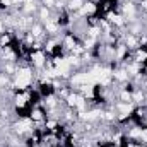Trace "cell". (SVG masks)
I'll return each instance as SVG.
<instances>
[{
	"label": "cell",
	"instance_id": "cell-9",
	"mask_svg": "<svg viewBox=\"0 0 147 147\" xmlns=\"http://www.w3.org/2000/svg\"><path fill=\"white\" fill-rule=\"evenodd\" d=\"M144 65H146V69H147V60H146V63H144Z\"/></svg>",
	"mask_w": 147,
	"mask_h": 147
},
{
	"label": "cell",
	"instance_id": "cell-1",
	"mask_svg": "<svg viewBox=\"0 0 147 147\" xmlns=\"http://www.w3.org/2000/svg\"><path fill=\"white\" fill-rule=\"evenodd\" d=\"M48 55L45 53V50H31L29 55H28V63L34 69V70H43L48 63Z\"/></svg>",
	"mask_w": 147,
	"mask_h": 147
},
{
	"label": "cell",
	"instance_id": "cell-5",
	"mask_svg": "<svg viewBox=\"0 0 147 147\" xmlns=\"http://www.w3.org/2000/svg\"><path fill=\"white\" fill-rule=\"evenodd\" d=\"M53 16H55V10L50 9V7H45V5H39V9H38V12H36V19L39 22H43V24L46 21H50Z\"/></svg>",
	"mask_w": 147,
	"mask_h": 147
},
{
	"label": "cell",
	"instance_id": "cell-8",
	"mask_svg": "<svg viewBox=\"0 0 147 147\" xmlns=\"http://www.w3.org/2000/svg\"><path fill=\"white\" fill-rule=\"evenodd\" d=\"M39 5H45V7H50V9H55L57 5V0H38Z\"/></svg>",
	"mask_w": 147,
	"mask_h": 147
},
{
	"label": "cell",
	"instance_id": "cell-2",
	"mask_svg": "<svg viewBox=\"0 0 147 147\" xmlns=\"http://www.w3.org/2000/svg\"><path fill=\"white\" fill-rule=\"evenodd\" d=\"M46 118H48V113H46V110H45L41 105H38V106H33V108H31V113H29V120H31V121H33L36 127L43 125Z\"/></svg>",
	"mask_w": 147,
	"mask_h": 147
},
{
	"label": "cell",
	"instance_id": "cell-4",
	"mask_svg": "<svg viewBox=\"0 0 147 147\" xmlns=\"http://www.w3.org/2000/svg\"><path fill=\"white\" fill-rule=\"evenodd\" d=\"M98 14V3L92 2V0H86L82 9L75 14L77 17H87V16H96Z\"/></svg>",
	"mask_w": 147,
	"mask_h": 147
},
{
	"label": "cell",
	"instance_id": "cell-7",
	"mask_svg": "<svg viewBox=\"0 0 147 147\" xmlns=\"http://www.w3.org/2000/svg\"><path fill=\"white\" fill-rule=\"evenodd\" d=\"M84 2H86V0H67V7H65V9H67L70 14H74V16H75V14L82 9Z\"/></svg>",
	"mask_w": 147,
	"mask_h": 147
},
{
	"label": "cell",
	"instance_id": "cell-6",
	"mask_svg": "<svg viewBox=\"0 0 147 147\" xmlns=\"http://www.w3.org/2000/svg\"><path fill=\"white\" fill-rule=\"evenodd\" d=\"M132 60L135 62V63H139V65H144L147 60V50L146 48H137V50H134L132 51Z\"/></svg>",
	"mask_w": 147,
	"mask_h": 147
},
{
	"label": "cell",
	"instance_id": "cell-3",
	"mask_svg": "<svg viewBox=\"0 0 147 147\" xmlns=\"http://www.w3.org/2000/svg\"><path fill=\"white\" fill-rule=\"evenodd\" d=\"M113 108L116 111V115L118 116H130L134 110H135V105L134 103H123V101H116L115 105H113Z\"/></svg>",
	"mask_w": 147,
	"mask_h": 147
}]
</instances>
